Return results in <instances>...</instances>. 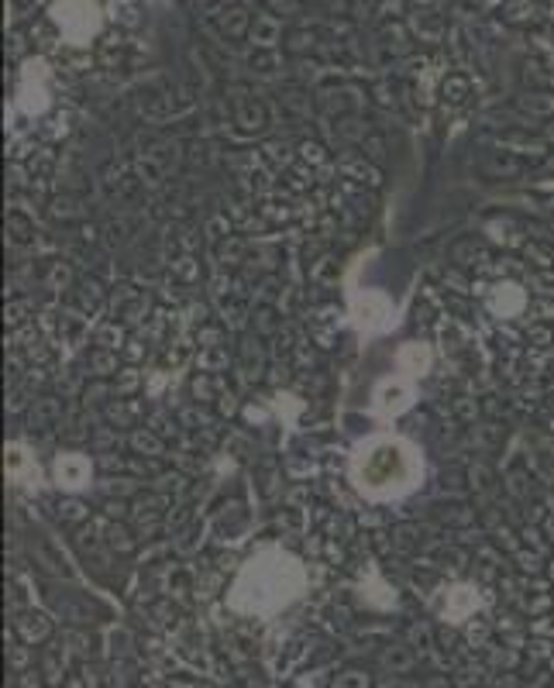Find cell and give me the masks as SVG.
<instances>
[{"label": "cell", "instance_id": "obj_1", "mask_svg": "<svg viewBox=\"0 0 554 688\" xmlns=\"http://www.w3.org/2000/svg\"><path fill=\"white\" fill-rule=\"evenodd\" d=\"M475 310L485 337L503 348V341H513L516 334H534L551 310V289L548 279L530 272L523 258H492L472 283Z\"/></svg>", "mask_w": 554, "mask_h": 688}, {"label": "cell", "instance_id": "obj_2", "mask_svg": "<svg viewBox=\"0 0 554 688\" xmlns=\"http://www.w3.org/2000/svg\"><path fill=\"white\" fill-rule=\"evenodd\" d=\"M424 461L403 437H372L352 454V482L368 499H399L420 486Z\"/></svg>", "mask_w": 554, "mask_h": 688}, {"label": "cell", "instance_id": "obj_3", "mask_svg": "<svg viewBox=\"0 0 554 688\" xmlns=\"http://www.w3.org/2000/svg\"><path fill=\"white\" fill-rule=\"evenodd\" d=\"M303 589V568L282 551H265L255 561H248L235 582L231 603L244 612H272L286 606Z\"/></svg>", "mask_w": 554, "mask_h": 688}]
</instances>
